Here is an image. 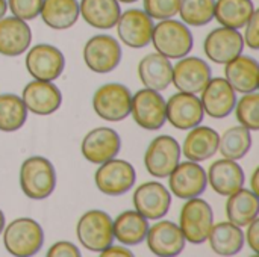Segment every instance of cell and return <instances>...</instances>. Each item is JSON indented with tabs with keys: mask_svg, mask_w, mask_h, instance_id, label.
<instances>
[{
	"mask_svg": "<svg viewBox=\"0 0 259 257\" xmlns=\"http://www.w3.org/2000/svg\"><path fill=\"white\" fill-rule=\"evenodd\" d=\"M206 180L215 194L228 197L244 186L246 176L237 161L222 158L211 164L206 173Z\"/></svg>",
	"mask_w": 259,
	"mask_h": 257,
	"instance_id": "obj_22",
	"label": "cell"
},
{
	"mask_svg": "<svg viewBox=\"0 0 259 257\" xmlns=\"http://www.w3.org/2000/svg\"><path fill=\"white\" fill-rule=\"evenodd\" d=\"M47 257H80V250L70 241H59L47 250Z\"/></svg>",
	"mask_w": 259,
	"mask_h": 257,
	"instance_id": "obj_40",
	"label": "cell"
},
{
	"mask_svg": "<svg viewBox=\"0 0 259 257\" xmlns=\"http://www.w3.org/2000/svg\"><path fill=\"white\" fill-rule=\"evenodd\" d=\"M158 53L168 59H181L193 50L194 38L190 27L179 20H159L153 26L152 41Z\"/></svg>",
	"mask_w": 259,
	"mask_h": 257,
	"instance_id": "obj_2",
	"label": "cell"
},
{
	"mask_svg": "<svg viewBox=\"0 0 259 257\" xmlns=\"http://www.w3.org/2000/svg\"><path fill=\"white\" fill-rule=\"evenodd\" d=\"M11 14L20 20L30 21L39 15L42 0H6Z\"/></svg>",
	"mask_w": 259,
	"mask_h": 257,
	"instance_id": "obj_38",
	"label": "cell"
},
{
	"mask_svg": "<svg viewBox=\"0 0 259 257\" xmlns=\"http://www.w3.org/2000/svg\"><path fill=\"white\" fill-rule=\"evenodd\" d=\"M80 17L87 24L99 30L112 29L121 14L118 0H80Z\"/></svg>",
	"mask_w": 259,
	"mask_h": 257,
	"instance_id": "obj_27",
	"label": "cell"
},
{
	"mask_svg": "<svg viewBox=\"0 0 259 257\" xmlns=\"http://www.w3.org/2000/svg\"><path fill=\"white\" fill-rule=\"evenodd\" d=\"M120 3H135V2H138V0H118Z\"/></svg>",
	"mask_w": 259,
	"mask_h": 257,
	"instance_id": "obj_46",
	"label": "cell"
},
{
	"mask_svg": "<svg viewBox=\"0 0 259 257\" xmlns=\"http://www.w3.org/2000/svg\"><path fill=\"white\" fill-rule=\"evenodd\" d=\"M252 148V132L244 126L229 127L220 135L219 151L222 158L240 161L243 159Z\"/></svg>",
	"mask_w": 259,
	"mask_h": 257,
	"instance_id": "obj_33",
	"label": "cell"
},
{
	"mask_svg": "<svg viewBox=\"0 0 259 257\" xmlns=\"http://www.w3.org/2000/svg\"><path fill=\"white\" fill-rule=\"evenodd\" d=\"M32 42V29L27 21L14 15L0 18V55L15 58L27 52Z\"/></svg>",
	"mask_w": 259,
	"mask_h": 257,
	"instance_id": "obj_23",
	"label": "cell"
},
{
	"mask_svg": "<svg viewBox=\"0 0 259 257\" xmlns=\"http://www.w3.org/2000/svg\"><path fill=\"white\" fill-rule=\"evenodd\" d=\"M41 20L53 30H67L73 27L79 17L77 0H42L39 11Z\"/></svg>",
	"mask_w": 259,
	"mask_h": 257,
	"instance_id": "obj_30",
	"label": "cell"
},
{
	"mask_svg": "<svg viewBox=\"0 0 259 257\" xmlns=\"http://www.w3.org/2000/svg\"><path fill=\"white\" fill-rule=\"evenodd\" d=\"M244 50V39L243 35L237 29L231 27H215L212 29L205 41H203V52L209 61L214 64L225 65L229 61L240 56Z\"/></svg>",
	"mask_w": 259,
	"mask_h": 257,
	"instance_id": "obj_16",
	"label": "cell"
},
{
	"mask_svg": "<svg viewBox=\"0 0 259 257\" xmlns=\"http://www.w3.org/2000/svg\"><path fill=\"white\" fill-rule=\"evenodd\" d=\"M27 120V109L20 95L12 92L0 94V132L20 130Z\"/></svg>",
	"mask_w": 259,
	"mask_h": 257,
	"instance_id": "obj_34",
	"label": "cell"
},
{
	"mask_svg": "<svg viewBox=\"0 0 259 257\" xmlns=\"http://www.w3.org/2000/svg\"><path fill=\"white\" fill-rule=\"evenodd\" d=\"M246 227H247V232L244 233V242H247L249 248L255 254H259V220L258 218L253 220Z\"/></svg>",
	"mask_w": 259,
	"mask_h": 257,
	"instance_id": "obj_41",
	"label": "cell"
},
{
	"mask_svg": "<svg viewBox=\"0 0 259 257\" xmlns=\"http://www.w3.org/2000/svg\"><path fill=\"white\" fill-rule=\"evenodd\" d=\"M258 179H259V168H255V171L252 173L250 176V191L255 192L259 197V185H258Z\"/></svg>",
	"mask_w": 259,
	"mask_h": 257,
	"instance_id": "obj_43",
	"label": "cell"
},
{
	"mask_svg": "<svg viewBox=\"0 0 259 257\" xmlns=\"http://www.w3.org/2000/svg\"><path fill=\"white\" fill-rule=\"evenodd\" d=\"M8 12V2L6 0H0V18H3Z\"/></svg>",
	"mask_w": 259,
	"mask_h": 257,
	"instance_id": "obj_44",
	"label": "cell"
},
{
	"mask_svg": "<svg viewBox=\"0 0 259 257\" xmlns=\"http://www.w3.org/2000/svg\"><path fill=\"white\" fill-rule=\"evenodd\" d=\"M83 62L85 65L97 74H106L114 71L123 56L120 42L108 33H100L91 36L83 45Z\"/></svg>",
	"mask_w": 259,
	"mask_h": 257,
	"instance_id": "obj_8",
	"label": "cell"
},
{
	"mask_svg": "<svg viewBox=\"0 0 259 257\" xmlns=\"http://www.w3.org/2000/svg\"><path fill=\"white\" fill-rule=\"evenodd\" d=\"M165 118L178 130H190L202 124L205 112L197 94L176 92L165 100Z\"/></svg>",
	"mask_w": 259,
	"mask_h": 257,
	"instance_id": "obj_17",
	"label": "cell"
},
{
	"mask_svg": "<svg viewBox=\"0 0 259 257\" xmlns=\"http://www.w3.org/2000/svg\"><path fill=\"white\" fill-rule=\"evenodd\" d=\"M234 111L241 126L250 132L259 130V94L256 91L243 94V97L237 100Z\"/></svg>",
	"mask_w": 259,
	"mask_h": 257,
	"instance_id": "obj_36",
	"label": "cell"
},
{
	"mask_svg": "<svg viewBox=\"0 0 259 257\" xmlns=\"http://www.w3.org/2000/svg\"><path fill=\"white\" fill-rule=\"evenodd\" d=\"M24 65L35 80L53 82L65 70V56L58 47L41 42L27 48Z\"/></svg>",
	"mask_w": 259,
	"mask_h": 257,
	"instance_id": "obj_9",
	"label": "cell"
},
{
	"mask_svg": "<svg viewBox=\"0 0 259 257\" xmlns=\"http://www.w3.org/2000/svg\"><path fill=\"white\" fill-rule=\"evenodd\" d=\"M258 214L259 197L250 189H246L243 186L237 192L228 195L226 217L228 221H231L232 224L246 227L247 224H250L253 220L258 218Z\"/></svg>",
	"mask_w": 259,
	"mask_h": 257,
	"instance_id": "obj_31",
	"label": "cell"
},
{
	"mask_svg": "<svg viewBox=\"0 0 259 257\" xmlns=\"http://www.w3.org/2000/svg\"><path fill=\"white\" fill-rule=\"evenodd\" d=\"M244 45H247L252 50H258L259 48V11L255 9V12L252 14V17L249 18V21L244 26Z\"/></svg>",
	"mask_w": 259,
	"mask_h": 257,
	"instance_id": "obj_39",
	"label": "cell"
},
{
	"mask_svg": "<svg viewBox=\"0 0 259 257\" xmlns=\"http://www.w3.org/2000/svg\"><path fill=\"white\" fill-rule=\"evenodd\" d=\"M211 250L217 256L229 257L238 254L244 247V233L240 226L231 221H222L212 226L208 239Z\"/></svg>",
	"mask_w": 259,
	"mask_h": 257,
	"instance_id": "obj_28",
	"label": "cell"
},
{
	"mask_svg": "<svg viewBox=\"0 0 259 257\" xmlns=\"http://www.w3.org/2000/svg\"><path fill=\"white\" fill-rule=\"evenodd\" d=\"M5 226H6V218H5V214H3L2 209H0V235H2V232H3V229H5Z\"/></svg>",
	"mask_w": 259,
	"mask_h": 257,
	"instance_id": "obj_45",
	"label": "cell"
},
{
	"mask_svg": "<svg viewBox=\"0 0 259 257\" xmlns=\"http://www.w3.org/2000/svg\"><path fill=\"white\" fill-rule=\"evenodd\" d=\"M21 100L27 112L39 117L55 114L62 105V92L53 83L47 80H32L21 92Z\"/></svg>",
	"mask_w": 259,
	"mask_h": 257,
	"instance_id": "obj_20",
	"label": "cell"
},
{
	"mask_svg": "<svg viewBox=\"0 0 259 257\" xmlns=\"http://www.w3.org/2000/svg\"><path fill=\"white\" fill-rule=\"evenodd\" d=\"M134 209L149 221L164 218L171 206V192L161 182H144L132 195Z\"/></svg>",
	"mask_w": 259,
	"mask_h": 257,
	"instance_id": "obj_15",
	"label": "cell"
},
{
	"mask_svg": "<svg viewBox=\"0 0 259 257\" xmlns=\"http://www.w3.org/2000/svg\"><path fill=\"white\" fill-rule=\"evenodd\" d=\"M117 33L123 44L131 48L147 47L152 41L153 18L144 9L131 8L120 14L117 21Z\"/></svg>",
	"mask_w": 259,
	"mask_h": 257,
	"instance_id": "obj_14",
	"label": "cell"
},
{
	"mask_svg": "<svg viewBox=\"0 0 259 257\" xmlns=\"http://www.w3.org/2000/svg\"><path fill=\"white\" fill-rule=\"evenodd\" d=\"M225 79L235 92L249 94L259 88V62L252 56H237L225 64Z\"/></svg>",
	"mask_w": 259,
	"mask_h": 257,
	"instance_id": "obj_25",
	"label": "cell"
},
{
	"mask_svg": "<svg viewBox=\"0 0 259 257\" xmlns=\"http://www.w3.org/2000/svg\"><path fill=\"white\" fill-rule=\"evenodd\" d=\"M212 71L206 61L197 56H184L173 65L171 83L181 92L200 94L211 80Z\"/></svg>",
	"mask_w": 259,
	"mask_h": 257,
	"instance_id": "obj_13",
	"label": "cell"
},
{
	"mask_svg": "<svg viewBox=\"0 0 259 257\" xmlns=\"http://www.w3.org/2000/svg\"><path fill=\"white\" fill-rule=\"evenodd\" d=\"M131 115L144 130H159L167 123L165 98L159 91L143 88L132 95Z\"/></svg>",
	"mask_w": 259,
	"mask_h": 257,
	"instance_id": "obj_11",
	"label": "cell"
},
{
	"mask_svg": "<svg viewBox=\"0 0 259 257\" xmlns=\"http://www.w3.org/2000/svg\"><path fill=\"white\" fill-rule=\"evenodd\" d=\"M112 230L114 239H117L121 245L135 247L144 242L149 230V220H146L135 209L124 211L112 220Z\"/></svg>",
	"mask_w": 259,
	"mask_h": 257,
	"instance_id": "obj_29",
	"label": "cell"
},
{
	"mask_svg": "<svg viewBox=\"0 0 259 257\" xmlns=\"http://www.w3.org/2000/svg\"><path fill=\"white\" fill-rule=\"evenodd\" d=\"M137 182V171L134 165L124 159H109L99 165L94 174L97 189L109 197H118L129 192Z\"/></svg>",
	"mask_w": 259,
	"mask_h": 257,
	"instance_id": "obj_7",
	"label": "cell"
},
{
	"mask_svg": "<svg viewBox=\"0 0 259 257\" xmlns=\"http://www.w3.org/2000/svg\"><path fill=\"white\" fill-rule=\"evenodd\" d=\"M132 92L118 82H109L99 86L93 95V109L105 121L118 123L131 115Z\"/></svg>",
	"mask_w": 259,
	"mask_h": 257,
	"instance_id": "obj_6",
	"label": "cell"
},
{
	"mask_svg": "<svg viewBox=\"0 0 259 257\" xmlns=\"http://www.w3.org/2000/svg\"><path fill=\"white\" fill-rule=\"evenodd\" d=\"M5 250L14 257L35 256L44 245V230L32 218L23 217L5 226L3 232Z\"/></svg>",
	"mask_w": 259,
	"mask_h": 257,
	"instance_id": "obj_3",
	"label": "cell"
},
{
	"mask_svg": "<svg viewBox=\"0 0 259 257\" xmlns=\"http://www.w3.org/2000/svg\"><path fill=\"white\" fill-rule=\"evenodd\" d=\"M200 103L203 112L211 118L222 120L234 112L237 103V92L225 77H211L200 92Z\"/></svg>",
	"mask_w": 259,
	"mask_h": 257,
	"instance_id": "obj_21",
	"label": "cell"
},
{
	"mask_svg": "<svg viewBox=\"0 0 259 257\" xmlns=\"http://www.w3.org/2000/svg\"><path fill=\"white\" fill-rule=\"evenodd\" d=\"M121 148V138L111 127H96L90 130L80 144V153L90 164L100 165L117 158Z\"/></svg>",
	"mask_w": 259,
	"mask_h": 257,
	"instance_id": "obj_18",
	"label": "cell"
},
{
	"mask_svg": "<svg viewBox=\"0 0 259 257\" xmlns=\"http://www.w3.org/2000/svg\"><path fill=\"white\" fill-rule=\"evenodd\" d=\"M208 186L206 171L199 162H179L168 174V191L181 200L200 197Z\"/></svg>",
	"mask_w": 259,
	"mask_h": 257,
	"instance_id": "obj_12",
	"label": "cell"
},
{
	"mask_svg": "<svg viewBox=\"0 0 259 257\" xmlns=\"http://www.w3.org/2000/svg\"><path fill=\"white\" fill-rule=\"evenodd\" d=\"M253 12L255 5L252 0H215L214 6V18L220 26L237 30L246 26Z\"/></svg>",
	"mask_w": 259,
	"mask_h": 257,
	"instance_id": "obj_32",
	"label": "cell"
},
{
	"mask_svg": "<svg viewBox=\"0 0 259 257\" xmlns=\"http://www.w3.org/2000/svg\"><path fill=\"white\" fill-rule=\"evenodd\" d=\"M150 253L159 257L179 256L185 248V238L178 224L167 220H156L153 226H149L146 239Z\"/></svg>",
	"mask_w": 259,
	"mask_h": 257,
	"instance_id": "obj_19",
	"label": "cell"
},
{
	"mask_svg": "<svg viewBox=\"0 0 259 257\" xmlns=\"http://www.w3.org/2000/svg\"><path fill=\"white\" fill-rule=\"evenodd\" d=\"M215 0H181L179 15L187 26L202 27L214 20Z\"/></svg>",
	"mask_w": 259,
	"mask_h": 257,
	"instance_id": "obj_35",
	"label": "cell"
},
{
	"mask_svg": "<svg viewBox=\"0 0 259 257\" xmlns=\"http://www.w3.org/2000/svg\"><path fill=\"white\" fill-rule=\"evenodd\" d=\"M178 226L181 227L187 242L194 245L206 242L214 226V211L211 204L200 197L185 200L179 214Z\"/></svg>",
	"mask_w": 259,
	"mask_h": 257,
	"instance_id": "obj_5",
	"label": "cell"
},
{
	"mask_svg": "<svg viewBox=\"0 0 259 257\" xmlns=\"http://www.w3.org/2000/svg\"><path fill=\"white\" fill-rule=\"evenodd\" d=\"M143 6L153 20H167L178 15L181 0H143Z\"/></svg>",
	"mask_w": 259,
	"mask_h": 257,
	"instance_id": "obj_37",
	"label": "cell"
},
{
	"mask_svg": "<svg viewBox=\"0 0 259 257\" xmlns=\"http://www.w3.org/2000/svg\"><path fill=\"white\" fill-rule=\"evenodd\" d=\"M181 145L170 135H159L150 141L144 153V167L152 177L165 179L181 162Z\"/></svg>",
	"mask_w": 259,
	"mask_h": 257,
	"instance_id": "obj_10",
	"label": "cell"
},
{
	"mask_svg": "<svg viewBox=\"0 0 259 257\" xmlns=\"http://www.w3.org/2000/svg\"><path fill=\"white\" fill-rule=\"evenodd\" d=\"M100 257H132L134 253L126 247V245H114L111 244L109 247H106L103 251L99 253Z\"/></svg>",
	"mask_w": 259,
	"mask_h": 257,
	"instance_id": "obj_42",
	"label": "cell"
},
{
	"mask_svg": "<svg viewBox=\"0 0 259 257\" xmlns=\"http://www.w3.org/2000/svg\"><path fill=\"white\" fill-rule=\"evenodd\" d=\"M173 64L171 59L162 56L161 53H149L138 64V77L144 88L164 91L171 85Z\"/></svg>",
	"mask_w": 259,
	"mask_h": 257,
	"instance_id": "obj_26",
	"label": "cell"
},
{
	"mask_svg": "<svg viewBox=\"0 0 259 257\" xmlns=\"http://www.w3.org/2000/svg\"><path fill=\"white\" fill-rule=\"evenodd\" d=\"M76 236L85 250L100 253L114 244L112 218L100 209L88 211L77 220Z\"/></svg>",
	"mask_w": 259,
	"mask_h": 257,
	"instance_id": "obj_4",
	"label": "cell"
},
{
	"mask_svg": "<svg viewBox=\"0 0 259 257\" xmlns=\"http://www.w3.org/2000/svg\"><path fill=\"white\" fill-rule=\"evenodd\" d=\"M220 135L215 129L208 126H196L188 130L181 153L193 162H205L219 151Z\"/></svg>",
	"mask_w": 259,
	"mask_h": 257,
	"instance_id": "obj_24",
	"label": "cell"
},
{
	"mask_svg": "<svg viewBox=\"0 0 259 257\" xmlns=\"http://www.w3.org/2000/svg\"><path fill=\"white\" fill-rule=\"evenodd\" d=\"M20 188L23 194L35 201L49 198L56 188V171L53 164L42 156H30L20 167Z\"/></svg>",
	"mask_w": 259,
	"mask_h": 257,
	"instance_id": "obj_1",
	"label": "cell"
}]
</instances>
